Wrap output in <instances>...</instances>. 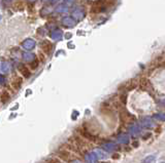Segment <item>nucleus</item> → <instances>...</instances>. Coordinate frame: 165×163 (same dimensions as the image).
Returning <instances> with one entry per match:
<instances>
[{"label": "nucleus", "mask_w": 165, "mask_h": 163, "mask_svg": "<svg viewBox=\"0 0 165 163\" xmlns=\"http://www.w3.org/2000/svg\"><path fill=\"white\" fill-rule=\"evenodd\" d=\"M46 163H60V162H59V160H58V159H55V158H53V159L46 160Z\"/></svg>", "instance_id": "ddd939ff"}, {"label": "nucleus", "mask_w": 165, "mask_h": 163, "mask_svg": "<svg viewBox=\"0 0 165 163\" xmlns=\"http://www.w3.org/2000/svg\"><path fill=\"white\" fill-rule=\"evenodd\" d=\"M113 158V159H119V154H115Z\"/></svg>", "instance_id": "4468645a"}, {"label": "nucleus", "mask_w": 165, "mask_h": 163, "mask_svg": "<svg viewBox=\"0 0 165 163\" xmlns=\"http://www.w3.org/2000/svg\"><path fill=\"white\" fill-rule=\"evenodd\" d=\"M22 84H23V78L20 77V76H16L10 82V86L13 88V90H19Z\"/></svg>", "instance_id": "7ed1b4c3"}, {"label": "nucleus", "mask_w": 165, "mask_h": 163, "mask_svg": "<svg viewBox=\"0 0 165 163\" xmlns=\"http://www.w3.org/2000/svg\"><path fill=\"white\" fill-rule=\"evenodd\" d=\"M58 157L60 158L61 160H63L65 162H71L72 161V156H71L70 152L68 150H59L57 152Z\"/></svg>", "instance_id": "f03ea898"}, {"label": "nucleus", "mask_w": 165, "mask_h": 163, "mask_svg": "<svg viewBox=\"0 0 165 163\" xmlns=\"http://www.w3.org/2000/svg\"><path fill=\"white\" fill-rule=\"evenodd\" d=\"M39 60V63H45L46 62V55H45V53H43V52H38V59H37Z\"/></svg>", "instance_id": "9d476101"}, {"label": "nucleus", "mask_w": 165, "mask_h": 163, "mask_svg": "<svg viewBox=\"0 0 165 163\" xmlns=\"http://www.w3.org/2000/svg\"><path fill=\"white\" fill-rule=\"evenodd\" d=\"M9 100H10V94H9V92L6 91V90H3V91L0 94V102H1V104H6Z\"/></svg>", "instance_id": "423d86ee"}, {"label": "nucleus", "mask_w": 165, "mask_h": 163, "mask_svg": "<svg viewBox=\"0 0 165 163\" xmlns=\"http://www.w3.org/2000/svg\"><path fill=\"white\" fill-rule=\"evenodd\" d=\"M38 65H39V60L36 59L35 60L30 63V68H31L32 70H36L37 67H38Z\"/></svg>", "instance_id": "1a4fd4ad"}, {"label": "nucleus", "mask_w": 165, "mask_h": 163, "mask_svg": "<svg viewBox=\"0 0 165 163\" xmlns=\"http://www.w3.org/2000/svg\"><path fill=\"white\" fill-rule=\"evenodd\" d=\"M40 47L43 49V52L46 53V55H50L51 52H52L53 48V44L48 40H45L40 43Z\"/></svg>", "instance_id": "20e7f679"}, {"label": "nucleus", "mask_w": 165, "mask_h": 163, "mask_svg": "<svg viewBox=\"0 0 165 163\" xmlns=\"http://www.w3.org/2000/svg\"><path fill=\"white\" fill-rule=\"evenodd\" d=\"M119 99H120L119 102H120L121 104H123V105L126 104V94H121Z\"/></svg>", "instance_id": "f8f14e48"}, {"label": "nucleus", "mask_w": 165, "mask_h": 163, "mask_svg": "<svg viewBox=\"0 0 165 163\" xmlns=\"http://www.w3.org/2000/svg\"><path fill=\"white\" fill-rule=\"evenodd\" d=\"M18 69H19V72H20L21 75H22L23 77L29 78L30 76H31V72H30V70L28 69L26 66H24V65H20Z\"/></svg>", "instance_id": "39448f33"}, {"label": "nucleus", "mask_w": 165, "mask_h": 163, "mask_svg": "<svg viewBox=\"0 0 165 163\" xmlns=\"http://www.w3.org/2000/svg\"><path fill=\"white\" fill-rule=\"evenodd\" d=\"M136 85H137V83H136L135 81H133V82H131V83H127V89L128 90L133 89V88L136 87Z\"/></svg>", "instance_id": "9b49d317"}, {"label": "nucleus", "mask_w": 165, "mask_h": 163, "mask_svg": "<svg viewBox=\"0 0 165 163\" xmlns=\"http://www.w3.org/2000/svg\"><path fill=\"white\" fill-rule=\"evenodd\" d=\"M139 85H140V87L143 88V89H147L149 85H150V82H149L147 78H141L140 81H139Z\"/></svg>", "instance_id": "6e6552de"}, {"label": "nucleus", "mask_w": 165, "mask_h": 163, "mask_svg": "<svg viewBox=\"0 0 165 163\" xmlns=\"http://www.w3.org/2000/svg\"><path fill=\"white\" fill-rule=\"evenodd\" d=\"M13 7L16 10H23L25 8V2L23 0H16L13 4Z\"/></svg>", "instance_id": "0eeeda50"}, {"label": "nucleus", "mask_w": 165, "mask_h": 163, "mask_svg": "<svg viewBox=\"0 0 165 163\" xmlns=\"http://www.w3.org/2000/svg\"><path fill=\"white\" fill-rule=\"evenodd\" d=\"M105 9L106 8L102 5L100 0H97V1L93 2L91 8H90V11H91V13H103Z\"/></svg>", "instance_id": "f257e3e1"}]
</instances>
